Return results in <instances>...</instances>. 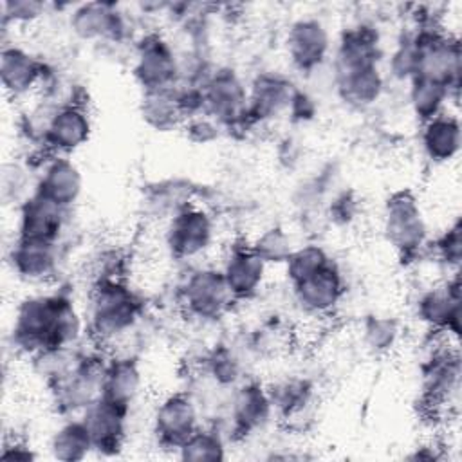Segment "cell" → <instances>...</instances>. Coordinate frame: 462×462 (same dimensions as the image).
<instances>
[{
    "label": "cell",
    "mask_w": 462,
    "mask_h": 462,
    "mask_svg": "<svg viewBox=\"0 0 462 462\" xmlns=\"http://www.w3.org/2000/svg\"><path fill=\"white\" fill-rule=\"evenodd\" d=\"M420 148L435 164H446L457 159L462 146V128L455 114L442 112L422 123Z\"/></svg>",
    "instance_id": "cell-25"
},
{
    "label": "cell",
    "mask_w": 462,
    "mask_h": 462,
    "mask_svg": "<svg viewBox=\"0 0 462 462\" xmlns=\"http://www.w3.org/2000/svg\"><path fill=\"white\" fill-rule=\"evenodd\" d=\"M332 79L337 97L354 110H365L374 106L383 97L386 83L381 67H368L334 74Z\"/></svg>",
    "instance_id": "cell-27"
},
{
    "label": "cell",
    "mask_w": 462,
    "mask_h": 462,
    "mask_svg": "<svg viewBox=\"0 0 462 462\" xmlns=\"http://www.w3.org/2000/svg\"><path fill=\"white\" fill-rule=\"evenodd\" d=\"M251 249L254 254L269 267V265H283L296 244L291 233L282 226H269L262 229L251 242Z\"/></svg>",
    "instance_id": "cell-34"
},
{
    "label": "cell",
    "mask_w": 462,
    "mask_h": 462,
    "mask_svg": "<svg viewBox=\"0 0 462 462\" xmlns=\"http://www.w3.org/2000/svg\"><path fill=\"white\" fill-rule=\"evenodd\" d=\"M143 390V372L130 356H112L106 359L99 397L130 408Z\"/></svg>",
    "instance_id": "cell-26"
},
{
    "label": "cell",
    "mask_w": 462,
    "mask_h": 462,
    "mask_svg": "<svg viewBox=\"0 0 462 462\" xmlns=\"http://www.w3.org/2000/svg\"><path fill=\"white\" fill-rule=\"evenodd\" d=\"M460 357L446 337L430 350L420 366L422 393L435 410H448L458 401L460 393Z\"/></svg>",
    "instance_id": "cell-9"
},
{
    "label": "cell",
    "mask_w": 462,
    "mask_h": 462,
    "mask_svg": "<svg viewBox=\"0 0 462 462\" xmlns=\"http://www.w3.org/2000/svg\"><path fill=\"white\" fill-rule=\"evenodd\" d=\"M457 97L458 92L440 81L428 78H413L408 81V103L420 123L448 112L449 101H457Z\"/></svg>",
    "instance_id": "cell-30"
},
{
    "label": "cell",
    "mask_w": 462,
    "mask_h": 462,
    "mask_svg": "<svg viewBox=\"0 0 462 462\" xmlns=\"http://www.w3.org/2000/svg\"><path fill=\"white\" fill-rule=\"evenodd\" d=\"M361 334L368 350L374 354H386L397 345L401 327L392 316L372 314L363 321Z\"/></svg>",
    "instance_id": "cell-36"
},
{
    "label": "cell",
    "mask_w": 462,
    "mask_h": 462,
    "mask_svg": "<svg viewBox=\"0 0 462 462\" xmlns=\"http://www.w3.org/2000/svg\"><path fill=\"white\" fill-rule=\"evenodd\" d=\"M182 309L195 319H220L236 301L231 294L220 267L202 265L193 269L179 291Z\"/></svg>",
    "instance_id": "cell-8"
},
{
    "label": "cell",
    "mask_w": 462,
    "mask_h": 462,
    "mask_svg": "<svg viewBox=\"0 0 462 462\" xmlns=\"http://www.w3.org/2000/svg\"><path fill=\"white\" fill-rule=\"evenodd\" d=\"M204 112L224 130L251 128L247 116V85L231 67H215L204 85Z\"/></svg>",
    "instance_id": "cell-5"
},
{
    "label": "cell",
    "mask_w": 462,
    "mask_h": 462,
    "mask_svg": "<svg viewBox=\"0 0 462 462\" xmlns=\"http://www.w3.org/2000/svg\"><path fill=\"white\" fill-rule=\"evenodd\" d=\"M296 85L278 70H260L247 85V116L251 126L265 125L287 114Z\"/></svg>",
    "instance_id": "cell-18"
},
{
    "label": "cell",
    "mask_w": 462,
    "mask_h": 462,
    "mask_svg": "<svg viewBox=\"0 0 462 462\" xmlns=\"http://www.w3.org/2000/svg\"><path fill=\"white\" fill-rule=\"evenodd\" d=\"M106 359L101 352H81L72 368L49 383L58 411L81 415L99 397Z\"/></svg>",
    "instance_id": "cell-4"
},
{
    "label": "cell",
    "mask_w": 462,
    "mask_h": 462,
    "mask_svg": "<svg viewBox=\"0 0 462 462\" xmlns=\"http://www.w3.org/2000/svg\"><path fill=\"white\" fill-rule=\"evenodd\" d=\"M49 69L36 54L20 45H4L0 52V81L11 97L42 92Z\"/></svg>",
    "instance_id": "cell-20"
},
{
    "label": "cell",
    "mask_w": 462,
    "mask_h": 462,
    "mask_svg": "<svg viewBox=\"0 0 462 462\" xmlns=\"http://www.w3.org/2000/svg\"><path fill=\"white\" fill-rule=\"evenodd\" d=\"M9 263L14 274L25 282H49L58 273L60 242L16 236L9 251Z\"/></svg>",
    "instance_id": "cell-23"
},
{
    "label": "cell",
    "mask_w": 462,
    "mask_h": 462,
    "mask_svg": "<svg viewBox=\"0 0 462 462\" xmlns=\"http://www.w3.org/2000/svg\"><path fill=\"white\" fill-rule=\"evenodd\" d=\"M180 130L184 132L186 139H189L195 144H211L224 132V128L206 112L188 117Z\"/></svg>",
    "instance_id": "cell-39"
},
{
    "label": "cell",
    "mask_w": 462,
    "mask_h": 462,
    "mask_svg": "<svg viewBox=\"0 0 462 462\" xmlns=\"http://www.w3.org/2000/svg\"><path fill=\"white\" fill-rule=\"evenodd\" d=\"M285 52L294 70L301 74L319 70L332 52L327 25L316 16L296 18L285 34Z\"/></svg>",
    "instance_id": "cell-12"
},
{
    "label": "cell",
    "mask_w": 462,
    "mask_h": 462,
    "mask_svg": "<svg viewBox=\"0 0 462 462\" xmlns=\"http://www.w3.org/2000/svg\"><path fill=\"white\" fill-rule=\"evenodd\" d=\"M2 11V25H29L36 20H40L47 5L38 0H5L0 5Z\"/></svg>",
    "instance_id": "cell-38"
},
{
    "label": "cell",
    "mask_w": 462,
    "mask_h": 462,
    "mask_svg": "<svg viewBox=\"0 0 462 462\" xmlns=\"http://www.w3.org/2000/svg\"><path fill=\"white\" fill-rule=\"evenodd\" d=\"M70 209L61 208L32 191L23 202L18 204L16 236L60 242L67 227Z\"/></svg>",
    "instance_id": "cell-21"
},
{
    "label": "cell",
    "mask_w": 462,
    "mask_h": 462,
    "mask_svg": "<svg viewBox=\"0 0 462 462\" xmlns=\"http://www.w3.org/2000/svg\"><path fill=\"white\" fill-rule=\"evenodd\" d=\"M144 310L141 296L123 280H96L87 305V330L99 346L119 341L135 328Z\"/></svg>",
    "instance_id": "cell-2"
},
{
    "label": "cell",
    "mask_w": 462,
    "mask_h": 462,
    "mask_svg": "<svg viewBox=\"0 0 462 462\" xmlns=\"http://www.w3.org/2000/svg\"><path fill=\"white\" fill-rule=\"evenodd\" d=\"M69 27L78 40L121 43L130 34L126 13L114 2H87L74 5Z\"/></svg>",
    "instance_id": "cell-13"
},
{
    "label": "cell",
    "mask_w": 462,
    "mask_h": 462,
    "mask_svg": "<svg viewBox=\"0 0 462 462\" xmlns=\"http://www.w3.org/2000/svg\"><path fill=\"white\" fill-rule=\"evenodd\" d=\"M92 135V119L88 110L79 101H70L54 108L42 146L47 155H69L79 150Z\"/></svg>",
    "instance_id": "cell-17"
},
{
    "label": "cell",
    "mask_w": 462,
    "mask_h": 462,
    "mask_svg": "<svg viewBox=\"0 0 462 462\" xmlns=\"http://www.w3.org/2000/svg\"><path fill=\"white\" fill-rule=\"evenodd\" d=\"M87 332V319L74 300L63 292L23 298L13 319L11 339L16 352L34 357L45 350L76 346Z\"/></svg>",
    "instance_id": "cell-1"
},
{
    "label": "cell",
    "mask_w": 462,
    "mask_h": 462,
    "mask_svg": "<svg viewBox=\"0 0 462 462\" xmlns=\"http://www.w3.org/2000/svg\"><path fill=\"white\" fill-rule=\"evenodd\" d=\"M431 253L444 269L449 273H458L462 258V226L458 218L433 242Z\"/></svg>",
    "instance_id": "cell-37"
},
{
    "label": "cell",
    "mask_w": 462,
    "mask_h": 462,
    "mask_svg": "<svg viewBox=\"0 0 462 462\" xmlns=\"http://www.w3.org/2000/svg\"><path fill=\"white\" fill-rule=\"evenodd\" d=\"M291 287L294 303L310 318H328L346 292L345 276L334 260Z\"/></svg>",
    "instance_id": "cell-16"
},
{
    "label": "cell",
    "mask_w": 462,
    "mask_h": 462,
    "mask_svg": "<svg viewBox=\"0 0 462 462\" xmlns=\"http://www.w3.org/2000/svg\"><path fill=\"white\" fill-rule=\"evenodd\" d=\"M34 191L54 204L72 209L83 193V175L69 155H49L34 182Z\"/></svg>",
    "instance_id": "cell-22"
},
{
    "label": "cell",
    "mask_w": 462,
    "mask_h": 462,
    "mask_svg": "<svg viewBox=\"0 0 462 462\" xmlns=\"http://www.w3.org/2000/svg\"><path fill=\"white\" fill-rule=\"evenodd\" d=\"M357 215V199L350 191H341L328 202L327 217L336 226L350 224Z\"/></svg>",
    "instance_id": "cell-40"
},
{
    "label": "cell",
    "mask_w": 462,
    "mask_h": 462,
    "mask_svg": "<svg viewBox=\"0 0 462 462\" xmlns=\"http://www.w3.org/2000/svg\"><path fill=\"white\" fill-rule=\"evenodd\" d=\"M49 451L51 457L56 460H65V462H76L87 458L90 453H94V444L90 439V433L81 420L78 419H69L65 420L51 437L49 442Z\"/></svg>",
    "instance_id": "cell-31"
},
{
    "label": "cell",
    "mask_w": 462,
    "mask_h": 462,
    "mask_svg": "<svg viewBox=\"0 0 462 462\" xmlns=\"http://www.w3.org/2000/svg\"><path fill=\"white\" fill-rule=\"evenodd\" d=\"M227 449L226 435L215 426H200L179 449L177 457L189 462L224 460Z\"/></svg>",
    "instance_id": "cell-33"
},
{
    "label": "cell",
    "mask_w": 462,
    "mask_h": 462,
    "mask_svg": "<svg viewBox=\"0 0 462 462\" xmlns=\"http://www.w3.org/2000/svg\"><path fill=\"white\" fill-rule=\"evenodd\" d=\"M202 426L199 404L186 392H175L161 399L152 415V431L164 449H177Z\"/></svg>",
    "instance_id": "cell-11"
},
{
    "label": "cell",
    "mask_w": 462,
    "mask_h": 462,
    "mask_svg": "<svg viewBox=\"0 0 462 462\" xmlns=\"http://www.w3.org/2000/svg\"><path fill=\"white\" fill-rule=\"evenodd\" d=\"M417 319L433 334L446 337L448 341L458 339L460 332V280L458 273L424 289L415 301Z\"/></svg>",
    "instance_id": "cell-10"
},
{
    "label": "cell",
    "mask_w": 462,
    "mask_h": 462,
    "mask_svg": "<svg viewBox=\"0 0 462 462\" xmlns=\"http://www.w3.org/2000/svg\"><path fill=\"white\" fill-rule=\"evenodd\" d=\"M132 74L143 92L175 87L180 81L182 61L161 32H144L135 40Z\"/></svg>",
    "instance_id": "cell-6"
},
{
    "label": "cell",
    "mask_w": 462,
    "mask_h": 462,
    "mask_svg": "<svg viewBox=\"0 0 462 462\" xmlns=\"http://www.w3.org/2000/svg\"><path fill=\"white\" fill-rule=\"evenodd\" d=\"M206 377L220 388H235L244 381V365L235 348L226 343H218L208 350L202 359Z\"/></svg>",
    "instance_id": "cell-32"
},
{
    "label": "cell",
    "mask_w": 462,
    "mask_h": 462,
    "mask_svg": "<svg viewBox=\"0 0 462 462\" xmlns=\"http://www.w3.org/2000/svg\"><path fill=\"white\" fill-rule=\"evenodd\" d=\"M384 51L383 36L375 23L356 22L345 27L332 54V76L357 69L381 67Z\"/></svg>",
    "instance_id": "cell-14"
},
{
    "label": "cell",
    "mask_w": 462,
    "mask_h": 462,
    "mask_svg": "<svg viewBox=\"0 0 462 462\" xmlns=\"http://www.w3.org/2000/svg\"><path fill=\"white\" fill-rule=\"evenodd\" d=\"M274 415L283 420H298L309 413L316 399L314 384L305 377H285L267 386Z\"/></svg>",
    "instance_id": "cell-28"
},
{
    "label": "cell",
    "mask_w": 462,
    "mask_h": 462,
    "mask_svg": "<svg viewBox=\"0 0 462 462\" xmlns=\"http://www.w3.org/2000/svg\"><path fill=\"white\" fill-rule=\"evenodd\" d=\"M215 236L217 226L213 215L195 202L180 208L166 220L164 245L179 262L197 260L206 254Z\"/></svg>",
    "instance_id": "cell-7"
},
{
    "label": "cell",
    "mask_w": 462,
    "mask_h": 462,
    "mask_svg": "<svg viewBox=\"0 0 462 462\" xmlns=\"http://www.w3.org/2000/svg\"><path fill=\"white\" fill-rule=\"evenodd\" d=\"M0 458L2 460H32V458H36V453L32 451V448L27 442H23L20 439H13L4 444Z\"/></svg>",
    "instance_id": "cell-42"
},
{
    "label": "cell",
    "mask_w": 462,
    "mask_h": 462,
    "mask_svg": "<svg viewBox=\"0 0 462 462\" xmlns=\"http://www.w3.org/2000/svg\"><path fill=\"white\" fill-rule=\"evenodd\" d=\"M274 406L267 386L258 381H242L231 392L229 401V437L247 439L262 431L274 419Z\"/></svg>",
    "instance_id": "cell-15"
},
{
    "label": "cell",
    "mask_w": 462,
    "mask_h": 462,
    "mask_svg": "<svg viewBox=\"0 0 462 462\" xmlns=\"http://www.w3.org/2000/svg\"><path fill=\"white\" fill-rule=\"evenodd\" d=\"M128 415L130 408L106 401L103 397H97L79 415L90 433L94 453L103 457L119 455L126 442Z\"/></svg>",
    "instance_id": "cell-19"
},
{
    "label": "cell",
    "mask_w": 462,
    "mask_h": 462,
    "mask_svg": "<svg viewBox=\"0 0 462 462\" xmlns=\"http://www.w3.org/2000/svg\"><path fill=\"white\" fill-rule=\"evenodd\" d=\"M318 114V103H316V97L303 90V88H298L294 90L292 97H291V103H289V108H287V116L292 123H298V125H303V123H309L316 117Z\"/></svg>",
    "instance_id": "cell-41"
},
{
    "label": "cell",
    "mask_w": 462,
    "mask_h": 462,
    "mask_svg": "<svg viewBox=\"0 0 462 462\" xmlns=\"http://www.w3.org/2000/svg\"><path fill=\"white\" fill-rule=\"evenodd\" d=\"M220 271L235 296V300H247L254 296L265 280L267 265L254 254L249 242L231 245L222 260Z\"/></svg>",
    "instance_id": "cell-24"
},
{
    "label": "cell",
    "mask_w": 462,
    "mask_h": 462,
    "mask_svg": "<svg viewBox=\"0 0 462 462\" xmlns=\"http://www.w3.org/2000/svg\"><path fill=\"white\" fill-rule=\"evenodd\" d=\"M332 262V256L327 253V249L319 244H305L296 245L287 262L283 263L287 280L292 283L314 274L316 271L323 269Z\"/></svg>",
    "instance_id": "cell-35"
},
{
    "label": "cell",
    "mask_w": 462,
    "mask_h": 462,
    "mask_svg": "<svg viewBox=\"0 0 462 462\" xmlns=\"http://www.w3.org/2000/svg\"><path fill=\"white\" fill-rule=\"evenodd\" d=\"M383 235L402 260L417 256L428 245V226L413 191L397 189L388 195L383 208Z\"/></svg>",
    "instance_id": "cell-3"
},
{
    "label": "cell",
    "mask_w": 462,
    "mask_h": 462,
    "mask_svg": "<svg viewBox=\"0 0 462 462\" xmlns=\"http://www.w3.org/2000/svg\"><path fill=\"white\" fill-rule=\"evenodd\" d=\"M139 114L155 132H171L182 128L186 117L179 105L177 87L146 90L141 94Z\"/></svg>",
    "instance_id": "cell-29"
}]
</instances>
